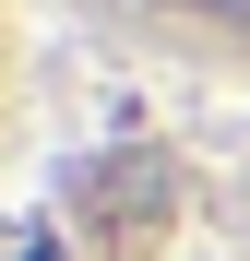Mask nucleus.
Here are the masks:
<instances>
[{"instance_id":"1","label":"nucleus","mask_w":250,"mask_h":261,"mask_svg":"<svg viewBox=\"0 0 250 261\" xmlns=\"http://www.w3.org/2000/svg\"><path fill=\"white\" fill-rule=\"evenodd\" d=\"M191 12H215V24H250V0H191Z\"/></svg>"}]
</instances>
